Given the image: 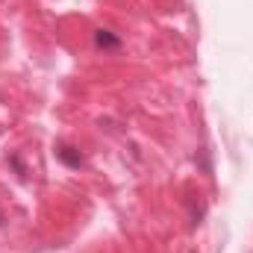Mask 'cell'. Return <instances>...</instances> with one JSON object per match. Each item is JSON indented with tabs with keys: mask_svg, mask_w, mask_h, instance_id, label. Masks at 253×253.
Masks as SVG:
<instances>
[{
	"mask_svg": "<svg viewBox=\"0 0 253 253\" xmlns=\"http://www.w3.org/2000/svg\"><path fill=\"white\" fill-rule=\"evenodd\" d=\"M0 227H3V215H0Z\"/></svg>",
	"mask_w": 253,
	"mask_h": 253,
	"instance_id": "3957f363",
	"label": "cell"
},
{
	"mask_svg": "<svg viewBox=\"0 0 253 253\" xmlns=\"http://www.w3.org/2000/svg\"><path fill=\"white\" fill-rule=\"evenodd\" d=\"M56 156H59V162H65L68 168H80V165H83V156H80V150H77V147L59 144V147H56Z\"/></svg>",
	"mask_w": 253,
	"mask_h": 253,
	"instance_id": "7a4b0ae2",
	"label": "cell"
},
{
	"mask_svg": "<svg viewBox=\"0 0 253 253\" xmlns=\"http://www.w3.org/2000/svg\"><path fill=\"white\" fill-rule=\"evenodd\" d=\"M94 44L100 50H118L121 47V39L112 33V30H94Z\"/></svg>",
	"mask_w": 253,
	"mask_h": 253,
	"instance_id": "6da1fadb",
	"label": "cell"
}]
</instances>
